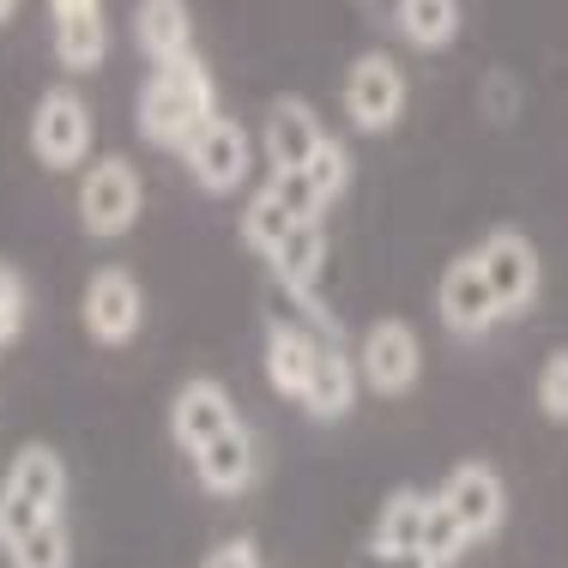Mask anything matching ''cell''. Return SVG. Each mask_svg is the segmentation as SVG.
Wrapping results in <instances>:
<instances>
[{
  "instance_id": "6da1fadb",
  "label": "cell",
  "mask_w": 568,
  "mask_h": 568,
  "mask_svg": "<svg viewBox=\"0 0 568 568\" xmlns=\"http://www.w3.org/2000/svg\"><path fill=\"white\" fill-rule=\"evenodd\" d=\"M212 115H219V85H212V67L200 55L152 67L140 98H133V128L158 152H182Z\"/></svg>"
},
{
  "instance_id": "7a4b0ae2",
  "label": "cell",
  "mask_w": 568,
  "mask_h": 568,
  "mask_svg": "<svg viewBox=\"0 0 568 568\" xmlns=\"http://www.w3.org/2000/svg\"><path fill=\"white\" fill-rule=\"evenodd\" d=\"M67 490H73L67 459L49 442H24L0 471V557L12 545H24L31 532L67 520Z\"/></svg>"
},
{
  "instance_id": "3957f363",
  "label": "cell",
  "mask_w": 568,
  "mask_h": 568,
  "mask_svg": "<svg viewBox=\"0 0 568 568\" xmlns=\"http://www.w3.org/2000/svg\"><path fill=\"white\" fill-rule=\"evenodd\" d=\"M73 212H79V230L91 242H115L140 224L145 212V175L133 158L121 152H103L79 170V194H73Z\"/></svg>"
},
{
  "instance_id": "277c9868",
  "label": "cell",
  "mask_w": 568,
  "mask_h": 568,
  "mask_svg": "<svg viewBox=\"0 0 568 568\" xmlns=\"http://www.w3.org/2000/svg\"><path fill=\"white\" fill-rule=\"evenodd\" d=\"M31 158L49 175H73L98 158V115L79 98V85H49L31 110Z\"/></svg>"
},
{
  "instance_id": "5b68a950",
  "label": "cell",
  "mask_w": 568,
  "mask_h": 568,
  "mask_svg": "<svg viewBox=\"0 0 568 568\" xmlns=\"http://www.w3.org/2000/svg\"><path fill=\"white\" fill-rule=\"evenodd\" d=\"M254 152H261V140H254L248 128H242L236 115H212L206 128L194 133V140L182 145V164H187V175H194V187L200 194H242L248 187V175H254Z\"/></svg>"
},
{
  "instance_id": "8992f818",
  "label": "cell",
  "mask_w": 568,
  "mask_h": 568,
  "mask_svg": "<svg viewBox=\"0 0 568 568\" xmlns=\"http://www.w3.org/2000/svg\"><path fill=\"white\" fill-rule=\"evenodd\" d=\"M429 496H436V508L459 526L466 545L496 538L503 520H508V484H503V471H496L490 459H459L448 478H442V490H429Z\"/></svg>"
},
{
  "instance_id": "52a82bcc",
  "label": "cell",
  "mask_w": 568,
  "mask_h": 568,
  "mask_svg": "<svg viewBox=\"0 0 568 568\" xmlns=\"http://www.w3.org/2000/svg\"><path fill=\"white\" fill-rule=\"evenodd\" d=\"M339 103H345V121L357 133H394L405 121V103H412V85H405V67L394 55H357L345 67V85H339Z\"/></svg>"
},
{
  "instance_id": "ba28073f",
  "label": "cell",
  "mask_w": 568,
  "mask_h": 568,
  "mask_svg": "<svg viewBox=\"0 0 568 568\" xmlns=\"http://www.w3.org/2000/svg\"><path fill=\"white\" fill-rule=\"evenodd\" d=\"M79 327H85V339L103 345V351L133 345L145 327L140 278H133L128 266H98V273L85 278V291H79Z\"/></svg>"
},
{
  "instance_id": "9c48e42d",
  "label": "cell",
  "mask_w": 568,
  "mask_h": 568,
  "mask_svg": "<svg viewBox=\"0 0 568 568\" xmlns=\"http://www.w3.org/2000/svg\"><path fill=\"white\" fill-rule=\"evenodd\" d=\"M351 357H357V382L369 387V394H382V399L412 394L417 375H424V339H417V327L399 321V315L369 321Z\"/></svg>"
},
{
  "instance_id": "30bf717a",
  "label": "cell",
  "mask_w": 568,
  "mask_h": 568,
  "mask_svg": "<svg viewBox=\"0 0 568 568\" xmlns=\"http://www.w3.org/2000/svg\"><path fill=\"white\" fill-rule=\"evenodd\" d=\"M471 261H478L484 284H490V296H496V308H503V321L526 315V308L538 303L545 261H538L532 236H520V230H490V236L471 248Z\"/></svg>"
},
{
  "instance_id": "8fae6325",
  "label": "cell",
  "mask_w": 568,
  "mask_h": 568,
  "mask_svg": "<svg viewBox=\"0 0 568 568\" xmlns=\"http://www.w3.org/2000/svg\"><path fill=\"white\" fill-rule=\"evenodd\" d=\"M266 266H273V278L296 296V303H303V315L315 321V327L333 333V315H327V303H321V273H327V224H296L291 236L266 254Z\"/></svg>"
},
{
  "instance_id": "7c38bea8",
  "label": "cell",
  "mask_w": 568,
  "mask_h": 568,
  "mask_svg": "<svg viewBox=\"0 0 568 568\" xmlns=\"http://www.w3.org/2000/svg\"><path fill=\"white\" fill-rule=\"evenodd\" d=\"M49 37H55L61 73L85 79L110 61V12L103 0H49Z\"/></svg>"
},
{
  "instance_id": "4fadbf2b",
  "label": "cell",
  "mask_w": 568,
  "mask_h": 568,
  "mask_svg": "<svg viewBox=\"0 0 568 568\" xmlns=\"http://www.w3.org/2000/svg\"><path fill=\"white\" fill-rule=\"evenodd\" d=\"M436 315H442V327H448L454 339H484V333L503 321V308H496V296H490V284H484V273H478L471 254H454V261L442 266Z\"/></svg>"
},
{
  "instance_id": "5bb4252c",
  "label": "cell",
  "mask_w": 568,
  "mask_h": 568,
  "mask_svg": "<svg viewBox=\"0 0 568 568\" xmlns=\"http://www.w3.org/2000/svg\"><path fill=\"white\" fill-rule=\"evenodd\" d=\"M230 424H242V412H236V399H230L224 382L194 375V382L175 387V399H170V436H175V448H182V454L206 448V442L224 436Z\"/></svg>"
},
{
  "instance_id": "9a60e30c",
  "label": "cell",
  "mask_w": 568,
  "mask_h": 568,
  "mask_svg": "<svg viewBox=\"0 0 568 568\" xmlns=\"http://www.w3.org/2000/svg\"><path fill=\"white\" fill-rule=\"evenodd\" d=\"M321 140H327V128H321V115L308 110L303 98H273L261 115V152L273 175H296L308 164V158L321 152Z\"/></svg>"
},
{
  "instance_id": "2e32d148",
  "label": "cell",
  "mask_w": 568,
  "mask_h": 568,
  "mask_svg": "<svg viewBox=\"0 0 568 568\" xmlns=\"http://www.w3.org/2000/svg\"><path fill=\"white\" fill-rule=\"evenodd\" d=\"M187 466H194L200 490L224 496V503H230V496H242L254 478H261V442H254L248 424H230L224 436H212L206 448L187 454Z\"/></svg>"
},
{
  "instance_id": "e0dca14e",
  "label": "cell",
  "mask_w": 568,
  "mask_h": 568,
  "mask_svg": "<svg viewBox=\"0 0 568 568\" xmlns=\"http://www.w3.org/2000/svg\"><path fill=\"white\" fill-rule=\"evenodd\" d=\"M327 339V327H315V321H273L266 327V387H273L278 399L303 405V387H308V369H315V351Z\"/></svg>"
},
{
  "instance_id": "ac0fdd59",
  "label": "cell",
  "mask_w": 568,
  "mask_h": 568,
  "mask_svg": "<svg viewBox=\"0 0 568 568\" xmlns=\"http://www.w3.org/2000/svg\"><path fill=\"white\" fill-rule=\"evenodd\" d=\"M357 394H363L357 357L339 345V333H327L315 351V369H308V387H303V412L315 417V424H339V417H351Z\"/></svg>"
},
{
  "instance_id": "d6986e66",
  "label": "cell",
  "mask_w": 568,
  "mask_h": 568,
  "mask_svg": "<svg viewBox=\"0 0 568 568\" xmlns=\"http://www.w3.org/2000/svg\"><path fill=\"white\" fill-rule=\"evenodd\" d=\"M429 514H436V496L394 490L382 503V514H375V557L382 562H417L424 557V538H429Z\"/></svg>"
},
{
  "instance_id": "ffe728a7",
  "label": "cell",
  "mask_w": 568,
  "mask_h": 568,
  "mask_svg": "<svg viewBox=\"0 0 568 568\" xmlns=\"http://www.w3.org/2000/svg\"><path fill=\"white\" fill-rule=\"evenodd\" d=\"M133 49L152 67L194 55V7L187 0H133Z\"/></svg>"
},
{
  "instance_id": "44dd1931",
  "label": "cell",
  "mask_w": 568,
  "mask_h": 568,
  "mask_svg": "<svg viewBox=\"0 0 568 568\" xmlns=\"http://www.w3.org/2000/svg\"><path fill=\"white\" fill-rule=\"evenodd\" d=\"M459 19H466V12H459V0H394V31L412 49H424V55L454 49Z\"/></svg>"
},
{
  "instance_id": "7402d4cb",
  "label": "cell",
  "mask_w": 568,
  "mask_h": 568,
  "mask_svg": "<svg viewBox=\"0 0 568 568\" xmlns=\"http://www.w3.org/2000/svg\"><path fill=\"white\" fill-rule=\"evenodd\" d=\"M296 224H308V219H303V212H296L291 200L278 194V187H273V175H266V182L254 187L248 200H242V242H248V248L261 254V261L278 248L284 236H291Z\"/></svg>"
},
{
  "instance_id": "603a6c76",
  "label": "cell",
  "mask_w": 568,
  "mask_h": 568,
  "mask_svg": "<svg viewBox=\"0 0 568 568\" xmlns=\"http://www.w3.org/2000/svg\"><path fill=\"white\" fill-rule=\"evenodd\" d=\"M296 182H303L308 194L321 200V212H333V200H339L345 187H351V152H345V145L327 133V140H321V152L308 158L303 170H296Z\"/></svg>"
},
{
  "instance_id": "cb8c5ba5",
  "label": "cell",
  "mask_w": 568,
  "mask_h": 568,
  "mask_svg": "<svg viewBox=\"0 0 568 568\" xmlns=\"http://www.w3.org/2000/svg\"><path fill=\"white\" fill-rule=\"evenodd\" d=\"M7 568H73V526L55 520L7 550Z\"/></svg>"
},
{
  "instance_id": "d4e9b609",
  "label": "cell",
  "mask_w": 568,
  "mask_h": 568,
  "mask_svg": "<svg viewBox=\"0 0 568 568\" xmlns=\"http://www.w3.org/2000/svg\"><path fill=\"white\" fill-rule=\"evenodd\" d=\"M31 327V278L12 261H0V351H12Z\"/></svg>"
},
{
  "instance_id": "484cf974",
  "label": "cell",
  "mask_w": 568,
  "mask_h": 568,
  "mask_svg": "<svg viewBox=\"0 0 568 568\" xmlns=\"http://www.w3.org/2000/svg\"><path fill=\"white\" fill-rule=\"evenodd\" d=\"M538 412L550 417V424H568V345L562 351H550L545 357V369H538Z\"/></svg>"
},
{
  "instance_id": "4316f807",
  "label": "cell",
  "mask_w": 568,
  "mask_h": 568,
  "mask_svg": "<svg viewBox=\"0 0 568 568\" xmlns=\"http://www.w3.org/2000/svg\"><path fill=\"white\" fill-rule=\"evenodd\" d=\"M200 568H266V562H261V545H254V538H224V545H212L206 557H200Z\"/></svg>"
},
{
  "instance_id": "83f0119b",
  "label": "cell",
  "mask_w": 568,
  "mask_h": 568,
  "mask_svg": "<svg viewBox=\"0 0 568 568\" xmlns=\"http://www.w3.org/2000/svg\"><path fill=\"white\" fill-rule=\"evenodd\" d=\"M19 7H24V0H0V31H7L12 19H19Z\"/></svg>"
}]
</instances>
